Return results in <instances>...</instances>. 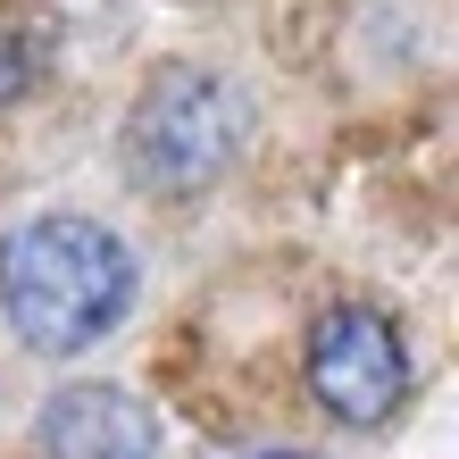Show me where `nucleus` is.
Instances as JSON below:
<instances>
[{
    "label": "nucleus",
    "mask_w": 459,
    "mask_h": 459,
    "mask_svg": "<svg viewBox=\"0 0 459 459\" xmlns=\"http://www.w3.org/2000/svg\"><path fill=\"white\" fill-rule=\"evenodd\" d=\"M134 309V251L100 218H25L0 242V317L25 351L75 359Z\"/></svg>",
    "instance_id": "obj_1"
},
{
    "label": "nucleus",
    "mask_w": 459,
    "mask_h": 459,
    "mask_svg": "<svg viewBox=\"0 0 459 459\" xmlns=\"http://www.w3.org/2000/svg\"><path fill=\"white\" fill-rule=\"evenodd\" d=\"M50 59H59V25L42 9H25V0H9V9H0V109L34 92L50 75Z\"/></svg>",
    "instance_id": "obj_5"
},
{
    "label": "nucleus",
    "mask_w": 459,
    "mask_h": 459,
    "mask_svg": "<svg viewBox=\"0 0 459 459\" xmlns=\"http://www.w3.org/2000/svg\"><path fill=\"white\" fill-rule=\"evenodd\" d=\"M309 393L334 426H385L410 401V342L385 309L342 301L309 326Z\"/></svg>",
    "instance_id": "obj_3"
},
{
    "label": "nucleus",
    "mask_w": 459,
    "mask_h": 459,
    "mask_svg": "<svg viewBox=\"0 0 459 459\" xmlns=\"http://www.w3.org/2000/svg\"><path fill=\"white\" fill-rule=\"evenodd\" d=\"M34 459H159V426L126 385H67L34 418Z\"/></svg>",
    "instance_id": "obj_4"
},
{
    "label": "nucleus",
    "mask_w": 459,
    "mask_h": 459,
    "mask_svg": "<svg viewBox=\"0 0 459 459\" xmlns=\"http://www.w3.org/2000/svg\"><path fill=\"white\" fill-rule=\"evenodd\" d=\"M242 134H251V100L209 67H176V75H159L143 92V109L126 126V151H134L151 193L176 201V193H201L209 176L234 168Z\"/></svg>",
    "instance_id": "obj_2"
},
{
    "label": "nucleus",
    "mask_w": 459,
    "mask_h": 459,
    "mask_svg": "<svg viewBox=\"0 0 459 459\" xmlns=\"http://www.w3.org/2000/svg\"><path fill=\"white\" fill-rule=\"evenodd\" d=\"M242 459H317V451H242Z\"/></svg>",
    "instance_id": "obj_6"
}]
</instances>
